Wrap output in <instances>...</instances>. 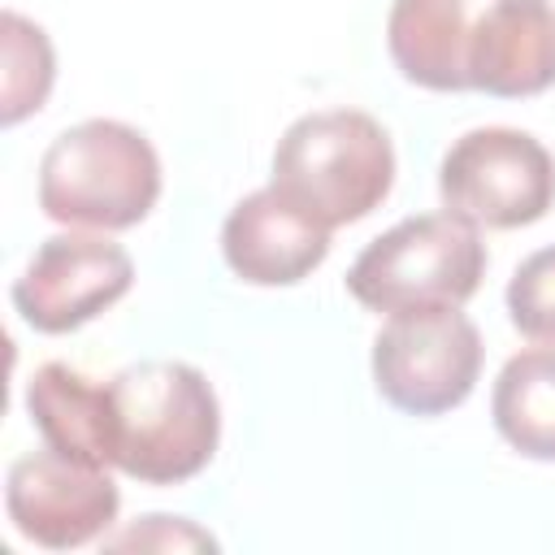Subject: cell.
<instances>
[{
	"instance_id": "6da1fadb",
	"label": "cell",
	"mask_w": 555,
	"mask_h": 555,
	"mask_svg": "<svg viewBox=\"0 0 555 555\" xmlns=\"http://www.w3.org/2000/svg\"><path fill=\"white\" fill-rule=\"evenodd\" d=\"M108 464L143 486H178L208 468L221 438L212 382L186 360H139L104 382Z\"/></svg>"
},
{
	"instance_id": "7a4b0ae2",
	"label": "cell",
	"mask_w": 555,
	"mask_h": 555,
	"mask_svg": "<svg viewBox=\"0 0 555 555\" xmlns=\"http://www.w3.org/2000/svg\"><path fill=\"white\" fill-rule=\"evenodd\" d=\"M395 182V147L377 117L360 108H321L291 121L273 147L269 186L321 225L369 217Z\"/></svg>"
},
{
	"instance_id": "3957f363",
	"label": "cell",
	"mask_w": 555,
	"mask_h": 555,
	"mask_svg": "<svg viewBox=\"0 0 555 555\" xmlns=\"http://www.w3.org/2000/svg\"><path fill=\"white\" fill-rule=\"evenodd\" d=\"M160 199V156L126 121L91 117L61 130L39 160V208L61 225L130 230Z\"/></svg>"
},
{
	"instance_id": "277c9868",
	"label": "cell",
	"mask_w": 555,
	"mask_h": 555,
	"mask_svg": "<svg viewBox=\"0 0 555 555\" xmlns=\"http://www.w3.org/2000/svg\"><path fill=\"white\" fill-rule=\"evenodd\" d=\"M486 278V243L455 212H421L377 234L347 269V291L369 312L464 304Z\"/></svg>"
},
{
	"instance_id": "5b68a950",
	"label": "cell",
	"mask_w": 555,
	"mask_h": 555,
	"mask_svg": "<svg viewBox=\"0 0 555 555\" xmlns=\"http://www.w3.org/2000/svg\"><path fill=\"white\" fill-rule=\"evenodd\" d=\"M481 377V334L455 308H408L373 338V386L408 416H442L460 408Z\"/></svg>"
},
{
	"instance_id": "8992f818",
	"label": "cell",
	"mask_w": 555,
	"mask_h": 555,
	"mask_svg": "<svg viewBox=\"0 0 555 555\" xmlns=\"http://www.w3.org/2000/svg\"><path fill=\"white\" fill-rule=\"evenodd\" d=\"M438 195L447 212L477 230L533 225L555 204V160L529 130L477 126L447 147Z\"/></svg>"
},
{
	"instance_id": "52a82bcc",
	"label": "cell",
	"mask_w": 555,
	"mask_h": 555,
	"mask_svg": "<svg viewBox=\"0 0 555 555\" xmlns=\"http://www.w3.org/2000/svg\"><path fill=\"white\" fill-rule=\"evenodd\" d=\"M121 490L108 468L69 460L52 447L17 455L4 477V512L13 529L48 551H74L104 538L117 520Z\"/></svg>"
},
{
	"instance_id": "ba28073f",
	"label": "cell",
	"mask_w": 555,
	"mask_h": 555,
	"mask_svg": "<svg viewBox=\"0 0 555 555\" xmlns=\"http://www.w3.org/2000/svg\"><path fill=\"white\" fill-rule=\"evenodd\" d=\"M134 282V260L104 234H52L13 282V308L39 334H69L113 308Z\"/></svg>"
},
{
	"instance_id": "9c48e42d",
	"label": "cell",
	"mask_w": 555,
	"mask_h": 555,
	"mask_svg": "<svg viewBox=\"0 0 555 555\" xmlns=\"http://www.w3.org/2000/svg\"><path fill=\"white\" fill-rule=\"evenodd\" d=\"M221 256L251 286H295L330 256V225L308 217L282 191L260 186L230 208Z\"/></svg>"
},
{
	"instance_id": "30bf717a",
	"label": "cell",
	"mask_w": 555,
	"mask_h": 555,
	"mask_svg": "<svg viewBox=\"0 0 555 555\" xmlns=\"http://www.w3.org/2000/svg\"><path fill=\"white\" fill-rule=\"evenodd\" d=\"M555 87V4L486 0L468 39V91L525 100Z\"/></svg>"
},
{
	"instance_id": "8fae6325",
	"label": "cell",
	"mask_w": 555,
	"mask_h": 555,
	"mask_svg": "<svg viewBox=\"0 0 555 555\" xmlns=\"http://www.w3.org/2000/svg\"><path fill=\"white\" fill-rule=\"evenodd\" d=\"M486 0H395L386 48L395 69L425 91H468V39Z\"/></svg>"
},
{
	"instance_id": "7c38bea8",
	"label": "cell",
	"mask_w": 555,
	"mask_h": 555,
	"mask_svg": "<svg viewBox=\"0 0 555 555\" xmlns=\"http://www.w3.org/2000/svg\"><path fill=\"white\" fill-rule=\"evenodd\" d=\"M26 412L39 429L43 447L82 460V464H108V390L104 382H91L87 373L52 360L39 364L26 382Z\"/></svg>"
},
{
	"instance_id": "4fadbf2b",
	"label": "cell",
	"mask_w": 555,
	"mask_h": 555,
	"mask_svg": "<svg viewBox=\"0 0 555 555\" xmlns=\"http://www.w3.org/2000/svg\"><path fill=\"white\" fill-rule=\"evenodd\" d=\"M490 416L499 438L529 455L555 464V347L516 351L490 390Z\"/></svg>"
},
{
	"instance_id": "5bb4252c",
	"label": "cell",
	"mask_w": 555,
	"mask_h": 555,
	"mask_svg": "<svg viewBox=\"0 0 555 555\" xmlns=\"http://www.w3.org/2000/svg\"><path fill=\"white\" fill-rule=\"evenodd\" d=\"M56 78V56L30 17L4 9L0 13V121L17 126L22 117L39 113Z\"/></svg>"
},
{
	"instance_id": "9a60e30c",
	"label": "cell",
	"mask_w": 555,
	"mask_h": 555,
	"mask_svg": "<svg viewBox=\"0 0 555 555\" xmlns=\"http://www.w3.org/2000/svg\"><path fill=\"white\" fill-rule=\"evenodd\" d=\"M507 317L525 338L555 347V247H538L516 264L507 282Z\"/></svg>"
},
{
	"instance_id": "2e32d148",
	"label": "cell",
	"mask_w": 555,
	"mask_h": 555,
	"mask_svg": "<svg viewBox=\"0 0 555 555\" xmlns=\"http://www.w3.org/2000/svg\"><path fill=\"white\" fill-rule=\"evenodd\" d=\"M108 551H217V538L199 525H191L186 516H143L139 525L104 538Z\"/></svg>"
}]
</instances>
